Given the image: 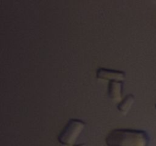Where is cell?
<instances>
[{
    "label": "cell",
    "instance_id": "1",
    "mask_svg": "<svg viewBox=\"0 0 156 146\" xmlns=\"http://www.w3.org/2000/svg\"><path fill=\"white\" fill-rule=\"evenodd\" d=\"M149 135L140 129H119L111 131L106 138L108 146H148Z\"/></svg>",
    "mask_w": 156,
    "mask_h": 146
},
{
    "label": "cell",
    "instance_id": "2",
    "mask_svg": "<svg viewBox=\"0 0 156 146\" xmlns=\"http://www.w3.org/2000/svg\"><path fill=\"white\" fill-rule=\"evenodd\" d=\"M85 123L81 120H70L58 136V141L63 145L73 146L84 129Z\"/></svg>",
    "mask_w": 156,
    "mask_h": 146
},
{
    "label": "cell",
    "instance_id": "3",
    "mask_svg": "<svg viewBox=\"0 0 156 146\" xmlns=\"http://www.w3.org/2000/svg\"><path fill=\"white\" fill-rule=\"evenodd\" d=\"M96 75L98 78L108 80L110 82H122L126 78V74L124 71L104 68H99L97 70Z\"/></svg>",
    "mask_w": 156,
    "mask_h": 146
},
{
    "label": "cell",
    "instance_id": "4",
    "mask_svg": "<svg viewBox=\"0 0 156 146\" xmlns=\"http://www.w3.org/2000/svg\"><path fill=\"white\" fill-rule=\"evenodd\" d=\"M123 84L122 82H110L108 84V97L112 100L117 101L121 99Z\"/></svg>",
    "mask_w": 156,
    "mask_h": 146
},
{
    "label": "cell",
    "instance_id": "5",
    "mask_svg": "<svg viewBox=\"0 0 156 146\" xmlns=\"http://www.w3.org/2000/svg\"><path fill=\"white\" fill-rule=\"evenodd\" d=\"M134 100H135V96L132 94H128L122 100V101L120 102V103L117 106V109L122 113H127L130 108L132 107Z\"/></svg>",
    "mask_w": 156,
    "mask_h": 146
},
{
    "label": "cell",
    "instance_id": "6",
    "mask_svg": "<svg viewBox=\"0 0 156 146\" xmlns=\"http://www.w3.org/2000/svg\"><path fill=\"white\" fill-rule=\"evenodd\" d=\"M155 108H156V105H155Z\"/></svg>",
    "mask_w": 156,
    "mask_h": 146
}]
</instances>
